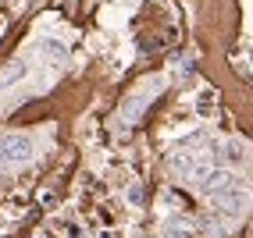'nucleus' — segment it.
<instances>
[{"mask_svg": "<svg viewBox=\"0 0 253 238\" xmlns=\"http://www.w3.org/2000/svg\"><path fill=\"white\" fill-rule=\"evenodd\" d=\"M32 160V139L29 135H4L0 139V167H18Z\"/></svg>", "mask_w": 253, "mask_h": 238, "instance_id": "f257e3e1", "label": "nucleus"}, {"mask_svg": "<svg viewBox=\"0 0 253 238\" xmlns=\"http://www.w3.org/2000/svg\"><path fill=\"white\" fill-rule=\"evenodd\" d=\"M211 199H214V206L225 210V213H239V210L246 206V192H243V189H225V192H217V196H211Z\"/></svg>", "mask_w": 253, "mask_h": 238, "instance_id": "f03ea898", "label": "nucleus"}, {"mask_svg": "<svg viewBox=\"0 0 253 238\" xmlns=\"http://www.w3.org/2000/svg\"><path fill=\"white\" fill-rule=\"evenodd\" d=\"M193 235H196L193 220H171L168 224V238H193Z\"/></svg>", "mask_w": 253, "mask_h": 238, "instance_id": "20e7f679", "label": "nucleus"}, {"mask_svg": "<svg viewBox=\"0 0 253 238\" xmlns=\"http://www.w3.org/2000/svg\"><path fill=\"white\" fill-rule=\"evenodd\" d=\"M243 157H246V153H243V146H239V142H228V160H232V164H239Z\"/></svg>", "mask_w": 253, "mask_h": 238, "instance_id": "0eeeda50", "label": "nucleus"}, {"mask_svg": "<svg viewBox=\"0 0 253 238\" xmlns=\"http://www.w3.org/2000/svg\"><path fill=\"white\" fill-rule=\"evenodd\" d=\"M25 75V61H11L4 71H0V86H11V82H18Z\"/></svg>", "mask_w": 253, "mask_h": 238, "instance_id": "39448f33", "label": "nucleus"}, {"mask_svg": "<svg viewBox=\"0 0 253 238\" xmlns=\"http://www.w3.org/2000/svg\"><path fill=\"white\" fill-rule=\"evenodd\" d=\"M211 107H214V89H204L196 96V110L204 114V117H211Z\"/></svg>", "mask_w": 253, "mask_h": 238, "instance_id": "423d86ee", "label": "nucleus"}, {"mask_svg": "<svg viewBox=\"0 0 253 238\" xmlns=\"http://www.w3.org/2000/svg\"><path fill=\"white\" fill-rule=\"evenodd\" d=\"M204 185V192L207 196H217V192H225V189H232V171H225V167H214V171L200 181Z\"/></svg>", "mask_w": 253, "mask_h": 238, "instance_id": "7ed1b4c3", "label": "nucleus"}]
</instances>
